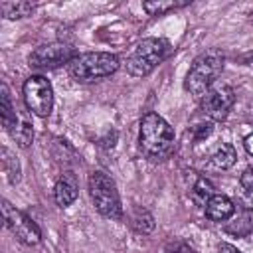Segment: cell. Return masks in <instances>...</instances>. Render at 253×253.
<instances>
[{"mask_svg":"<svg viewBox=\"0 0 253 253\" xmlns=\"http://www.w3.org/2000/svg\"><path fill=\"white\" fill-rule=\"evenodd\" d=\"M174 130L172 126L158 115L146 113L140 119L138 130V144L142 152L152 160H162L174 150Z\"/></svg>","mask_w":253,"mask_h":253,"instance_id":"1","label":"cell"},{"mask_svg":"<svg viewBox=\"0 0 253 253\" xmlns=\"http://www.w3.org/2000/svg\"><path fill=\"white\" fill-rule=\"evenodd\" d=\"M225 65V57L219 49H208L202 51L190 65L188 73H186V81L184 87L196 95V97H204L215 83V79L221 75Z\"/></svg>","mask_w":253,"mask_h":253,"instance_id":"2","label":"cell"},{"mask_svg":"<svg viewBox=\"0 0 253 253\" xmlns=\"http://www.w3.org/2000/svg\"><path fill=\"white\" fill-rule=\"evenodd\" d=\"M119 57L109 51H87L77 53L69 65L67 71L77 81H95L101 77H109L119 69Z\"/></svg>","mask_w":253,"mask_h":253,"instance_id":"3","label":"cell"},{"mask_svg":"<svg viewBox=\"0 0 253 253\" xmlns=\"http://www.w3.org/2000/svg\"><path fill=\"white\" fill-rule=\"evenodd\" d=\"M170 53V43L162 38H144L134 45L130 55L126 57V71L134 77H146L156 69L158 63L166 59Z\"/></svg>","mask_w":253,"mask_h":253,"instance_id":"4","label":"cell"},{"mask_svg":"<svg viewBox=\"0 0 253 253\" xmlns=\"http://www.w3.org/2000/svg\"><path fill=\"white\" fill-rule=\"evenodd\" d=\"M89 196L95 206V210L109 219H121L123 217V206L117 192V186L111 176L97 170L89 176Z\"/></svg>","mask_w":253,"mask_h":253,"instance_id":"5","label":"cell"},{"mask_svg":"<svg viewBox=\"0 0 253 253\" xmlns=\"http://www.w3.org/2000/svg\"><path fill=\"white\" fill-rule=\"evenodd\" d=\"M22 93H24V103L30 113H34L42 119L49 117V113L53 109V89H51V83L43 75L28 77L24 81Z\"/></svg>","mask_w":253,"mask_h":253,"instance_id":"6","label":"cell"},{"mask_svg":"<svg viewBox=\"0 0 253 253\" xmlns=\"http://www.w3.org/2000/svg\"><path fill=\"white\" fill-rule=\"evenodd\" d=\"M2 215H4V223L6 227L16 235L18 241L26 243V245H38L42 239L40 227L20 210H16L10 202H2Z\"/></svg>","mask_w":253,"mask_h":253,"instance_id":"7","label":"cell"},{"mask_svg":"<svg viewBox=\"0 0 253 253\" xmlns=\"http://www.w3.org/2000/svg\"><path fill=\"white\" fill-rule=\"evenodd\" d=\"M233 103H235V91H233V87L231 85H225V83H219V85H213L202 97L200 109L211 121H223L229 115Z\"/></svg>","mask_w":253,"mask_h":253,"instance_id":"8","label":"cell"},{"mask_svg":"<svg viewBox=\"0 0 253 253\" xmlns=\"http://www.w3.org/2000/svg\"><path fill=\"white\" fill-rule=\"evenodd\" d=\"M77 55L75 47L69 43H47L40 45L30 53V65L38 69H53L59 65H69V61Z\"/></svg>","mask_w":253,"mask_h":253,"instance_id":"9","label":"cell"},{"mask_svg":"<svg viewBox=\"0 0 253 253\" xmlns=\"http://www.w3.org/2000/svg\"><path fill=\"white\" fill-rule=\"evenodd\" d=\"M77 194H79V184H77V178L71 170H65L59 180L55 182V188H53V198H55V204L59 208H67L71 206L75 200H77Z\"/></svg>","mask_w":253,"mask_h":253,"instance_id":"10","label":"cell"},{"mask_svg":"<svg viewBox=\"0 0 253 253\" xmlns=\"http://www.w3.org/2000/svg\"><path fill=\"white\" fill-rule=\"evenodd\" d=\"M206 215L211 219V221H225L229 219L233 213H235V204L223 196V194H215L208 204H206Z\"/></svg>","mask_w":253,"mask_h":253,"instance_id":"11","label":"cell"},{"mask_svg":"<svg viewBox=\"0 0 253 253\" xmlns=\"http://www.w3.org/2000/svg\"><path fill=\"white\" fill-rule=\"evenodd\" d=\"M10 134L18 142V146H22V148H28L32 144V140H34V125H32V121H30L26 111H18L16 113V121H14L12 128H10Z\"/></svg>","mask_w":253,"mask_h":253,"instance_id":"12","label":"cell"},{"mask_svg":"<svg viewBox=\"0 0 253 253\" xmlns=\"http://www.w3.org/2000/svg\"><path fill=\"white\" fill-rule=\"evenodd\" d=\"M213 196H215L213 184H211L210 180L202 178V176H196L194 184L190 186V198L194 200V204L200 206V208H206V204H208Z\"/></svg>","mask_w":253,"mask_h":253,"instance_id":"13","label":"cell"},{"mask_svg":"<svg viewBox=\"0 0 253 253\" xmlns=\"http://www.w3.org/2000/svg\"><path fill=\"white\" fill-rule=\"evenodd\" d=\"M235 160H237V152H235V148H233L231 144H227V142L219 144V146L213 150V154H211V164H213L215 168H219V170L231 168V166L235 164Z\"/></svg>","mask_w":253,"mask_h":253,"instance_id":"14","label":"cell"},{"mask_svg":"<svg viewBox=\"0 0 253 253\" xmlns=\"http://www.w3.org/2000/svg\"><path fill=\"white\" fill-rule=\"evenodd\" d=\"M130 227L136 231V233H150L154 229V217L148 210L144 208H136L132 213H130Z\"/></svg>","mask_w":253,"mask_h":253,"instance_id":"15","label":"cell"},{"mask_svg":"<svg viewBox=\"0 0 253 253\" xmlns=\"http://www.w3.org/2000/svg\"><path fill=\"white\" fill-rule=\"evenodd\" d=\"M34 8H36V4H32V2H0V12L8 20L26 18L30 12H34Z\"/></svg>","mask_w":253,"mask_h":253,"instance_id":"16","label":"cell"},{"mask_svg":"<svg viewBox=\"0 0 253 253\" xmlns=\"http://www.w3.org/2000/svg\"><path fill=\"white\" fill-rule=\"evenodd\" d=\"M0 109H2V123H4V128L10 132L14 121H16V113L18 109L12 107V101H10V93H8V87L2 83V95H0Z\"/></svg>","mask_w":253,"mask_h":253,"instance_id":"17","label":"cell"},{"mask_svg":"<svg viewBox=\"0 0 253 253\" xmlns=\"http://www.w3.org/2000/svg\"><path fill=\"white\" fill-rule=\"evenodd\" d=\"M2 166H4V172L10 180V184H18L20 182V162L6 146L2 148Z\"/></svg>","mask_w":253,"mask_h":253,"instance_id":"18","label":"cell"},{"mask_svg":"<svg viewBox=\"0 0 253 253\" xmlns=\"http://www.w3.org/2000/svg\"><path fill=\"white\" fill-rule=\"evenodd\" d=\"M186 4H188V2H174V0L162 2V0H152V2H144L142 8H144V12H146L148 16H160V14H164V12H170V10H174V8H182V6H186Z\"/></svg>","mask_w":253,"mask_h":253,"instance_id":"19","label":"cell"},{"mask_svg":"<svg viewBox=\"0 0 253 253\" xmlns=\"http://www.w3.org/2000/svg\"><path fill=\"white\" fill-rule=\"evenodd\" d=\"M241 188H243V200L253 208V170H245L239 178Z\"/></svg>","mask_w":253,"mask_h":253,"instance_id":"20","label":"cell"},{"mask_svg":"<svg viewBox=\"0 0 253 253\" xmlns=\"http://www.w3.org/2000/svg\"><path fill=\"white\" fill-rule=\"evenodd\" d=\"M211 123H200V125H196V126H192V134H194V140H204V138H208L210 134H211Z\"/></svg>","mask_w":253,"mask_h":253,"instance_id":"21","label":"cell"},{"mask_svg":"<svg viewBox=\"0 0 253 253\" xmlns=\"http://www.w3.org/2000/svg\"><path fill=\"white\" fill-rule=\"evenodd\" d=\"M164 253H196V251L186 243H172V245L166 247Z\"/></svg>","mask_w":253,"mask_h":253,"instance_id":"22","label":"cell"},{"mask_svg":"<svg viewBox=\"0 0 253 253\" xmlns=\"http://www.w3.org/2000/svg\"><path fill=\"white\" fill-rule=\"evenodd\" d=\"M217 253H241V251L231 243H219L217 245Z\"/></svg>","mask_w":253,"mask_h":253,"instance_id":"23","label":"cell"},{"mask_svg":"<svg viewBox=\"0 0 253 253\" xmlns=\"http://www.w3.org/2000/svg\"><path fill=\"white\" fill-rule=\"evenodd\" d=\"M243 146H245V150H247V152L253 156V132L245 136V140H243Z\"/></svg>","mask_w":253,"mask_h":253,"instance_id":"24","label":"cell"}]
</instances>
